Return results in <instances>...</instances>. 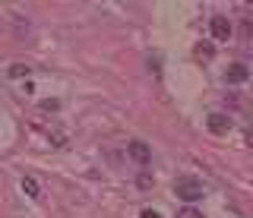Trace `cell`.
Listing matches in <instances>:
<instances>
[{
    "label": "cell",
    "instance_id": "1",
    "mask_svg": "<svg viewBox=\"0 0 253 218\" xmlns=\"http://www.w3.org/2000/svg\"><path fill=\"white\" fill-rule=\"evenodd\" d=\"M174 193L184 202H196V199H203V183L196 181V177H180V181L174 183Z\"/></svg>",
    "mask_w": 253,
    "mask_h": 218
},
{
    "label": "cell",
    "instance_id": "2",
    "mask_svg": "<svg viewBox=\"0 0 253 218\" xmlns=\"http://www.w3.org/2000/svg\"><path fill=\"white\" fill-rule=\"evenodd\" d=\"M209 32H212V38H215V41H228V38H231V32H234V26L231 22H228V16H212V22H209Z\"/></svg>",
    "mask_w": 253,
    "mask_h": 218
},
{
    "label": "cell",
    "instance_id": "3",
    "mask_svg": "<svg viewBox=\"0 0 253 218\" xmlns=\"http://www.w3.org/2000/svg\"><path fill=\"white\" fill-rule=\"evenodd\" d=\"M206 127H209V133L221 136V133H228V130H231V117H228V114H221V111H212L209 117H206Z\"/></svg>",
    "mask_w": 253,
    "mask_h": 218
},
{
    "label": "cell",
    "instance_id": "4",
    "mask_svg": "<svg viewBox=\"0 0 253 218\" xmlns=\"http://www.w3.org/2000/svg\"><path fill=\"white\" fill-rule=\"evenodd\" d=\"M126 155H130L133 161H139V165H149V161H152V149H149L142 139H133V143L126 145Z\"/></svg>",
    "mask_w": 253,
    "mask_h": 218
},
{
    "label": "cell",
    "instance_id": "5",
    "mask_svg": "<svg viewBox=\"0 0 253 218\" xmlns=\"http://www.w3.org/2000/svg\"><path fill=\"white\" fill-rule=\"evenodd\" d=\"M247 79H250V70L244 67V64H231V67L225 70V82L228 85H244Z\"/></svg>",
    "mask_w": 253,
    "mask_h": 218
},
{
    "label": "cell",
    "instance_id": "6",
    "mask_svg": "<svg viewBox=\"0 0 253 218\" xmlns=\"http://www.w3.org/2000/svg\"><path fill=\"white\" fill-rule=\"evenodd\" d=\"M193 54H196V60H212L215 57V48H212V41H200L193 48Z\"/></svg>",
    "mask_w": 253,
    "mask_h": 218
},
{
    "label": "cell",
    "instance_id": "7",
    "mask_svg": "<svg viewBox=\"0 0 253 218\" xmlns=\"http://www.w3.org/2000/svg\"><path fill=\"white\" fill-rule=\"evenodd\" d=\"M22 190H26L29 196H42V186H38L35 177H22Z\"/></svg>",
    "mask_w": 253,
    "mask_h": 218
},
{
    "label": "cell",
    "instance_id": "8",
    "mask_svg": "<svg viewBox=\"0 0 253 218\" xmlns=\"http://www.w3.org/2000/svg\"><path fill=\"white\" fill-rule=\"evenodd\" d=\"M10 76H13V79H29L32 70H29L26 64H13V67H10Z\"/></svg>",
    "mask_w": 253,
    "mask_h": 218
},
{
    "label": "cell",
    "instance_id": "9",
    "mask_svg": "<svg viewBox=\"0 0 253 218\" xmlns=\"http://www.w3.org/2000/svg\"><path fill=\"white\" fill-rule=\"evenodd\" d=\"M177 218H203V209H193V206H187V209H180Z\"/></svg>",
    "mask_w": 253,
    "mask_h": 218
},
{
    "label": "cell",
    "instance_id": "10",
    "mask_svg": "<svg viewBox=\"0 0 253 218\" xmlns=\"http://www.w3.org/2000/svg\"><path fill=\"white\" fill-rule=\"evenodd\" d=\"M136 186H139V190H149V186H152V177H149V174H139L136 177Z\"/></svg>",
    "mask_w": 253,
    "mask_h": 218
},
{
    "label": "cell",
    "instance_id": "11",
    "mask_svg": "<svg viewBox=\"0 0 253 218\" xmlns=\"http://www.w3.org/2000/svg\"><path fill=\"white\" fill-rule=\"evenodd\" d=\"M139 218H162V215H158L155 209H142V215H139Z\"/></svg>",
    "mask_w": 253,
    "mask_h": 218
}]
</instances>
